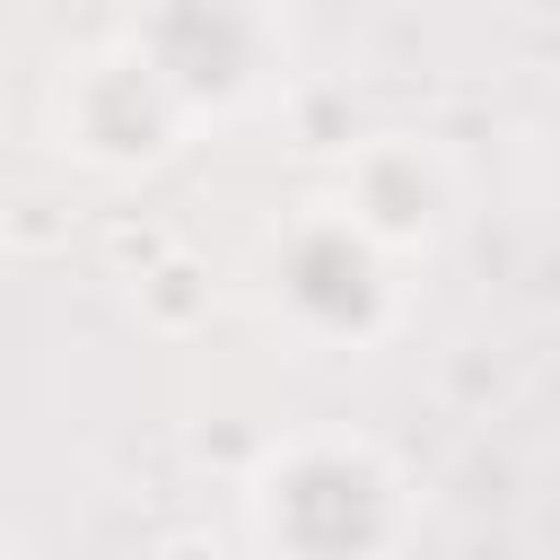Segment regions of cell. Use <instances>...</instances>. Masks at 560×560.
<instances>
[{
    "instance_id": "1",
    "label": "cell",
    "mask_w": 560,
    "mask_h": 560,
    "mask_svg": "<svg viewBox=\"0 0 560 560\" xmlns=\"http://www.w3.org/2000/svg\"><path fill=\"white\" fill-rule=\"evenodd\" d=\"M236 516L254 560H402L420 534V481L385 438L324 420L254 446Z\"/></svg>"
},
{
    "instance_id": "2",
    "label": "cell",
    "mask_w": 560,
    "mask_h": 560,
    "mask_svg": "<svg viewBox=\"0 0 560 560\" xmlns=\"http://www.w3.org/2000/svg\"><path fill=\"white\" fill-rule=\"evenodd\" d=\"M411 262L368 236L332 192L298 201L271 219L262 254H254V289L271 306V324L315 350V359H368L402 332V306H411Z\"/></svg>"
},
{
    "instance_id": "3",
    "label": "cell",
    "mask_w": 560,
    "mask_h": 560,
    "mask_svg": "<svg viewBox=\"0 0 560 560\" xmlns=\"http://www.w3.org/2000/svg\"><path fill=\"white\" fill-rule=\"evenodd\" d=\"M192 131H201L192 105L166 88V70L122 26L105 44H79L52 70V88H44V140H52V158H70L96 184H149V175H166Z\"/></svg>"
},
{
    "instance_id": "4",
    "label": "cell",
    "mask_w": 560,
    "mask_h": 560,
    "mask_svg": "<svg viewBox=\"0 0 560 560\" xmlns=\"http://www.w3.org/2000/svg\"><path fill=\"white\" fill-rule=\"evenodd\" d=\"M122 35L166 70V88L192 105V122H245L289 88L298 35L280 0H131Z\"/></svg>"
},
{
    "instance_id": "5",
    "label": "cell",
    "mask_w": 560,
    "mask_h": 560,
    "mask_svg": "<svg viewBox=\"0 0 560 560\" xmlns=\"http://www.w3.org/2000/svg\"><path fill=\"white\" fill-rule=\"evenodd\" d=\"M332 201H341L368 236H385L402 262H429V254L446 245L455 210H464V166H455V149H446L438 131L385 122V131L341 140V158H332Z\"/></svg>"
},
{
    "instance_id": "6",
    "label": "cell",
    "mask_w": 560,
    "mask_h": 560,
    "mask_svg": "<svg viewBox=\"0 0 560 560\" xmlns=\"http://www.w3.org/2000/svg\"><path fill=\"white\" fill-rule=\"evenodd\" d=\"M210 306H219V280H210V262H201L192 245H166V254H149V262L131 271V315H140L158 341L201 332Z\"/></svg>"
},
{
    "instance_id": "7",
    "label": "cell",
    "mask_w": 560,
    "mask_h": 560,
    "mask_svg": "<svg viewBox=\"0 0 560 560\" xmlns=\"http://www.w3.org/2000/svg\"><path fill=\"white\" fill-rule=\"evenodd\" d=\"M149 560H228V551H219L210 534H192V525H175V534H158V542H149Z\"/></svg>"
},
{
    "instance_id": "8",
    "label": "cell",
    "mask_w": 560,
    "mask_h": 560,
    "mask_svg": "<svg viewBox=\"0 0 560 560\" xmlns=\"http://www.w3.org/2000/svg\"><path fill=\"white\" fill-rule=\"evenodd\" d=\"M9 560H44V551H35V542H9Z\"/></svg>"
}]
</instances>
